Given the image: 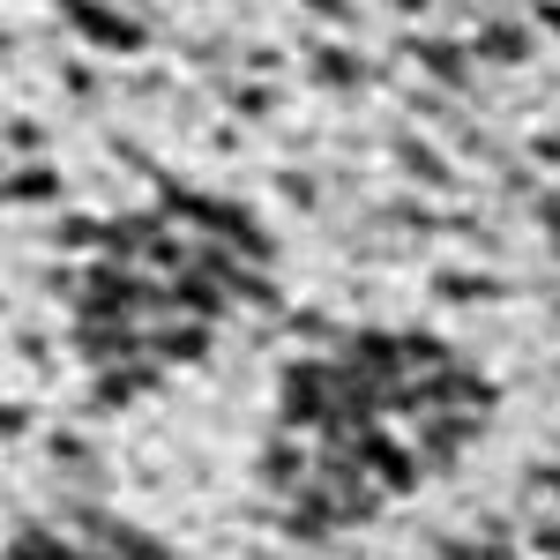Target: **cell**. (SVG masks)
Segmentation results:
<instances>
[{"instance_id": "cell-1", "label": "cell", "mask_w": 560, "mask_h": 560, "mask_svg": "<svg viewBox=\"0 0 560 560\" xmlns=\"http://www.w3.org/2000/svg\"><path fill=\"white\" fill-rule=\"evenodd\" d=\"M493 427V382L464 345L351 322L306 337L261 427V516L300 546L359 538L456 471Z\"/></svg>"}, {"instance_id": "cell-2", "label": "cell", "mask_w": 560, "mask_h": 560, "mask_svg": "<svg viewBox=\"0 0 560 560\" xmlns=\"http://www.w3.org/2000/svg\"><path fill=\"white\" fill-rule=\"evenodd\" d=\"M277 300V240L247 202L210 187H158L68 261V345L105 404L195 374Z\"/></svg>"}, {"instance_id": "cell-3", "label": "cell", "mask_w": 560, "mask_h": 560, "mask_svg": "<svg viewBox=\"0 0 560 560\" xmlns=\"http://www.w3.org/2000/svg\"><path fill=\"white\" fill-rule=\"evenodd\" d=\"M8 560H179L150 523L97 509V501H60V509H31L8 538Z\"/></svg>"}]
</instances>
